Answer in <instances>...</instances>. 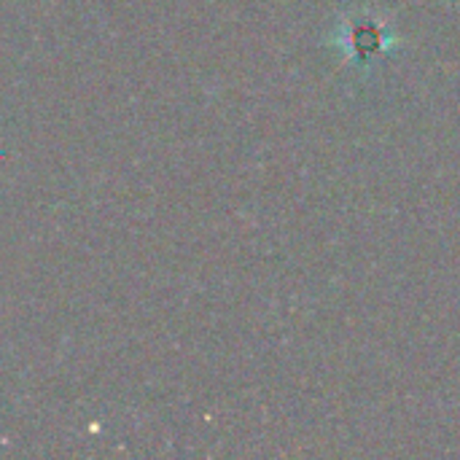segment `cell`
Wrapping results in <instances>:
<instances>
[{
  "mask_svg": "<svg viewBox=\"0 0 460 460\" xmlns=\"http://www.w3.org/2000/svg\"><path fill=\"white\" fill-rule=\"evenodd\" d=\"M334 43L358 65V62H367V59H372V57L388 51V49L396 43V38H394L377 19L361 16V19L345 22V24L340 27V32H337Z\"/></svg>",
  "mask_w": 460,
  "mask_h": 460,
  "instance_id": "6da1fadb",
  "label": "cell"
}]
</instances>
